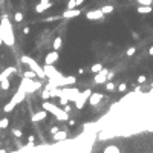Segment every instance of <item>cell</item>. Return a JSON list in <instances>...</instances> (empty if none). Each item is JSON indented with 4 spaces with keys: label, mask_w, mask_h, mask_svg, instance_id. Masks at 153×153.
Listing matches in <instances>:
<instances>
[{
    "label": "cell",
    "mask_w": 153,
    "mask_h": 153,
    "mask_svg": "<svg viewBox=\"0 0 153 153\" xmlns=\"http://www.w3.org/2000/svg\"><path fill=\"white\" fill-rule=\"evenodd\" d=\"M6 153H8V152H6Z\"/></svg>",
    "instance_id": "46"
},
{
    "label": "cell",
    "mask_w": 153,
    "mask_h": 153,
    "mask_svg": "<svg viewBox=\"0 0 153 153\" xmlns=\"http://www.w3.org/2000/svg\"><path fill=\"white\" fill-rule=\"evenodd\" d=\"M41 107H43L46 112L55 115L58 121H67V120H69V113H67L65 109H60L57 104H52V103H49L48 100H44V103L41 104Z\"/></svg>",
    "instance_id": "2"
},
{
    "label": "cell",
    "mask_w": 153,
    "mask_h": 153,
    "mask_svg": "<svg viewBox=\"0 0 153 153\" xmlns=\"http://www.w3.org/2000/svg\"><path fill=\"white\" fill-rule=\"evenodd\" d=\"M136 11L139 14H150L153 11V8H152V5H141V6L136 8Z\"/></svg>",
    "instance_id": "17"
},
{
    "label": "cell",
    "mask_w": 153,
    "mask_h": 153,
    "mask_svg": "<svg viewBox=\"0 0 153 153\" xmlns=\"http://www.w3.org/2000/svg\"><path fill=\"white\" fill-rule=\"evenodd\" d=\"M20 86H23V87H25L26 94H31V92H34V91H37V89L41 86V83L34 81V80H31V78H25V77H23Z\"/></svg>",
    "instance_id": "5"
},
{
    "label": "cell",
    "mask_w": 153,
    "mask_h": 153,
    "mask_svg": "<svg viewBox=\"0 0 153 153\" xmlns=\"http://www.w3.org/2000/svg\"><path fill=\"white\" fill-rule=\"evenodd\" d=\"M67 103H69V100H67L66 96H60V104H61V106H66Z\"/></svg>",
    "instance_id": "35"
},
{
    "label": "cell",
    "mask_w": 153,
    "mask_h": 153,
    "mask_svg": "<svg viewBox=\"0 0 153 153\" xmlns=\"http://www.w3.org/2000/svg\"><path fill=\"white\" fill-rule=\"evenodd\" d=\"M61 46H63V40H61V37H55V40H54V43H52L54 51H60Z\"/></svg>",
    "instance_id": "19"
},
{
    "label": "cell",
    "mask_w": 153,
    "mask_h": 153,
    "mask_svg": "<svg viewBox=\"0 0 153 153\" xmlns=\"http://www.w3.org/2000/svg\"><path fill=\"white\" fill-rule=\"evenodd\" d=\"M101 98H103V95L100 92H92L91 96H89V104L91 106H98V103L101 101Z\"/></svg>",
    "instance_id": "13"
},
{
    "label": "cell",
    "mask_w": 153,
    "mask_h": 153,
    "mask_svg": "<svg viewBox=\"0 0 153 153\" xmlns=\"http://www.w3.org/2000/svg\"><path fill=\"white\" fill-rule=\"evenodd\" d=\"M34 141H35L34 135H31V136L28 138V147H34Z\"/></svg>",
    "instance_id": "32"
},
{
    "label": "cell",
    "mask_w": 153,
    "mask_h": 153,
    "mask_svg": "<svg viewBox=\"0 0 153 153\" xmlns=\"http://www.w3.org/2000/svg\"><path fill=\"white\" fill-rule=\"evenodd\" d=\"M125 89H127V84H125V83H121V84L118 86V91H120V92H125Z\"/></svg>",
    "instance_id": "36"
},
{
    "label": "cell",
    "mask_w": 153,
    "mask_h": 153,
    "mask_svg": "<svg viewBox=\"0 0 153 153\" xmlns=\"http://www.w3.org/2000/svg\"><path fill=\"white\" fill-rule=\"evenodd\" d=\"M103 69V65H101V63H95V65L91 67V70L94 72V74H96V72H100Z\"/></svg>",
    "instance_id": "23"
},
{
    "label": "cell",
    "mask_w": 153,
    "mask_h": 153,
    "mask_svg": "<svg viewBox=\"0 0 153 153\" xmlns=\"http://www.w3.org/2000/svg\"><path fill=\"white\" fill-rule=\"evenodd\" d=\"M147 81V78H146V75H139L138 77V83L139 84H144V83H146Z\"/></svg>",
    "instance_id": "34"
},
{
    "label": "cell",
    "mask_w": 153,
    "mask_h": 153,
    "mask_svg": "<svg viewBox=\"0 0 153 153\" xmlns=\"http://www.w3.org/2000/svg\"><path fill=\"white\" fill-rule=\"evenodd\" d=\"M3 43V40H2V35H0V44H2Z\"/></svg>",
    "instance_id": "45"
},
{
    "label": "cell",
    "mask_w": 153,
    "mask_h": 153,
    "mask_svg": "<svg viewBox=\"0 0 153 153\" xmlns=\"http://www.w3.org/2000/svg\"><path fill=\"white\" fill-rule=\"evenodd\" d=\"M149 55H152V57H153V46L149 49Z\"/></svg>",
    "instance_id": "42"
},
{
    "label": "cell",
    "mask_w": 153,
    "mask_h": 153,
    "mask_svg": "<svg viewBox=\"0 0 153 153\" xmlns=\"http://www.w3.org/2000/svg\"><path fill=\"white\" fill-rule=\"evenodd\" d=\"M74 8H77V2L75 0H69L67 2V9H74Z\"/></svg>",
    "instance_id": "30"
},
{
    "label": "cell",
    "mask_w": 153,
    "mask_h": 153,
    "mask_svg": "<svg viewBox=\"0 0 153 153\" xmlns=\"http://www.w3.org/2000/svg\"><path fill=\"white\" fill-rule=\"evenodd\" d=\"M80 15H81V11L77 9V8H74V9H66L61 14L63 19H77V17H80Z\"/></svg>",
    "instance_id": "11"
},
{
    "label": "cell",
    "mask_w": 153,
    "mask_h": 153,
    "mask_svg": "<svg viewBox=\"0 0 153 153\" xmlns=\"http://www.w3.org/2000/svg\"><path fill=\"white\" fill-rule=\"evenodd\" d=\"M0 35H2L3 43H6L8 46H12L14 44V32H12V26L9 23V19L6 15L2 17L0 20Z\"/></svg>",
    "instance_id": "1"
},
{
    "label": "cell",
    "mask_w": 153,
    "mask_h": 153,
    "mask_svg": "<svg viewBox=\"0 0 153 153\" xmlns=\"http://www.w3.org/2000/svg\"><path fill=\"white\" fill-rule=\"evenodd\" d=\"M23 77H25V78H35V77H37V74H35L34 70L29 69V70H26L25 74H23Z\"/></svg>",
    "instance_id": "24"
},
{
    "label": "cell",
    "mask_w": 153,
    "mask_h": 153,
    "mask_svg": "<svg viewBox=\"0 0 153 153\" xmlns=\"http://www.w3.org/2000/svg\"><path fill=\"white\" fill-rule=\"evenodd\" d=\"M29 32H31V29L28 28V26H26V28L23 29V34H29Z\"/></svg>",
    "instance_id": "40"
},
{
    "label": "cell",
    "mask_w": 153,
    "mask_h": 153,
    "mask_svg": "<svg viewBox=\"0 0 153 153\" xmlns=\"http://www.w3.org/2000/svg\"><path fill=\"white\" fill-rule=\"evenodd\" d=\"M67 123H69L70 125H74V124H75V121H74V120H67Z\"/></svg>",
    "instance_id": "43"
},
{
    "label": "cell",
    "mask_w": 153,
    "mask_h": 153,
    "mask_svg": "<svg viewBox=\"0 0 153 153\" xmlns=\"http://www.w3.org/2000/svg\"><path fill=\"white\" fill-rule=\"evenodd\" d=\"M86 19L87 20H103L104 14H103L101 9H92V11L86 12Z\"/></svg>",
    "instance_id": "9"
},
{
    "label": "cell",
    "mask_w": 153,
    "mask_h": 153,
    "mask_svg": "<svg viewBox=\"0 0 153 153\" xmlns=\"http://www.w3.org/2000/svg\"><path fill=\"white\" fill-rule=\"evenodd\" d=\"M107 74H109V70H107L106 67H103L100 72H96L95 74V78H94V81L96 84H104L107 81Z\"/></svg>",
    "instance_id": "7"
},
{
    "label": "cell",
    "mask_w": 153,
    "mask_h": 153,
    "mask_svg": "<svg viewBox=\"0 0 153 153\" xmlns=\"http://www.w3.org/2000/svg\"><path fill=\"white\" fill-rule=\"evenodd\" d=\"M80 92L81 91H78L77 87H70V86H65V87H61V95L60 96H66L69 101H77V98L80 96Z\"/></svg>",
    "instance_id": "4"
},
{
    "label": "cell",
    "mask_w": 153,
    "mask_h": 153,
    "mask_svg": "<svg viewBox=\"0 0 153 153\" xmlns=\"http://www.w3.org/2000/svg\"><path fill=\"white\" fill-rule=\"evenodd\" d=\"M12 135H14L15 138H22V135H23V133H22V130H20V129H12Z\"/></svg>",
    "instance_id": "29"
},
{
    "label": "cell",
    "mask_w": 153,
    "mask_h": 153,
    "mask_svg": "<svg viewBox=\"0 0 153 153\" xmlns=\"http://www.w3.org/2000/svg\"><path fill=\"white\" fill-rule=\"evenodd\" d=\"M43 70H44V75H46V78H52V77H55V75L60 74V72L54 67V65H44V66H43Z\"/></svg>",
    "instance_id": "12"
},
{
    "label": "cell",
    "mask_w": 153,
    "mask_h": 153,
    "mask_svg": "<svg viewBox=\"0 0 153 153\" xmlns=\"http://www.w3.org/2000/svg\"><path fill=\"white\" fill-rule=\"evenodd\" d=\"M25 96H26V91H25V87H23V86H20V87H19V91H17V92H15V95L12 96L11 103H12L14 106H17L19 103H22V101L25 100Z\"/></svg>",
    "instance_id": "8"
},
{
    "label": "cell",
    "mask_w": 153,
    "mask_h": 153,
    "mask_svg": "<svg viewBox=\"0 0 153 153\" xmlns=\"http://www.w3.org/2000/svg\"><path fill=\"white\" fill-rule=\"evenodd\" d=\"M48 116V112L46 110H40V112H37V113H34V116H32V123H38V121H43L44 118Z\"/></svg>",
    "instance_id": "16"
},
{
    "label": "cell",
    "mask_w": 153,
    "mask_h": 153,
    "mask_svg": "<svg viewBox=\"0 0 153 153\" xmlns=\"http://www.w3.org/2000/svg\"><path fill=\"white\" fill-rule=\"evenodd\" d=\"M106 89H107V91L110 92V91H115V89H116V86H115V84H113V83L110 81V80H109V81L106 83Z\"/></svg>",
    "instance_id": "27"
},
{
    "label": "cell",
    "mask_w": 153,
    "mask_h": 153,
    "mask_svg": "<svg viewBox=\"0 0 153 153\" xmlns=\"http://www.w3.org/2000/svg\"><path fill=\"white\" fill-rule=\"evenodd\" d=\"M57 60H58V51H54V52H49L48 55H46L44 63H46V65H54Z\"/></svg>",
    "instance_id": "14"
},
{
    "label": "cell",
    "mask_w": 153,
    "mask_h": 153,
    "mask_svg": "<svg viewBox=\"0 0 153 153\" xmlns=\"http://www.w3.org/2000/svg\"><path fill=\"white\" fill-rule=\"evenodd\" d=\"M51 6H52L51 0H40V3L35 6V12H37V14H41V12H44L46 9H49Z\"/></svg>",
    "instance_id": "10"
},
{
    "label": "cell",
    "mask_w": 153,
    "mask_h": 153,
    "mask_svg": "<svg viewBox=\"0 0 153 153\" xmlns=\"http://www.w3.org/2000/svg\"><path fill=\"white\" fill-rule=\"evenodd\" d=\"M75 2H77V6H80V5L84 3V0H75Z\"/></svg>",
    "instance_id": "41"
},
{
    "label": "cell",
    "mask_w": 153,
    "mask_h": 153,
    "mask_svg": "<svg viewBox=\"0 0 153 153\" xmlns=\"http://www.w3.org/2000/svg\"><path fill=\"white\" fill-rule=\"evenodd\" d=\"M100 9L103 11V14L106 15V14H110V12H113V6L112 5H104V6H101Z\"/></svg>",
    "instance_id": "21"
},
{
    "label": "cell",
    "mask_w": 153,
    "mask_h": 153,
    "mask_svg": "<svg viewBox=\"0 0 153 153\" xmlns=\"http://www.w3.org/2000/svg\"><path fill=\"white\" fill-rule=\"evenodd\" d=\"M103 153H121L120 149L116 147V146H109V147H106Z\"/></svg>",
    "instance_id": "20"
},
{
    "label": "cell",
    "mask_w": 153,
    "mask_h": 153,
    "mask_svg": "<svg viewBox=\"0 0 153 153\" xmlns=\"http://www.w3.org/2000/svg\"><path fill=\"white\" fill-rule=\"evenodd\" d=\"M15 70H17L15 67H6V69L2 72V74H0V81H2V80H5V78H8L11 74H14Z\"/></svg>",
    "instance_id": "18"
},
{
    "label": "cell",
    "mask_w": 153,
    "mask_h": 153,
    "mask_svg": "<svg viewBox=\"0 0 153 153\" xmlns=\"http://www.w3.org/2000/svg\"><path fill=\"white\" fill-rule=\"evenodd\" d=\"M14 20H15L17 23H20V22L23 20V14H22V12H15V14H14Z\"/></svg>",
    "instance_id": "28"
},
{
    "label": "cell",
    "mask_w": 153,
    "mask_h": 153,
    "mask_svg": "<svg viewBox=\"0 0 153 153\" xmlns=\"http://www.w3.org/2000/svg\"><path fill=\"white\" fill-rule=\"evenodd\" d=\"M135 52H136V48H129L125 54H127V57H132V55H135Z\"/></svg>",
    "instance_id": "31"
},
{
    "label": "cell",
    "mask_w": 153,
    "mask_h": 153,
    "mask_svg": "<svg viewBox=\"0 0 153 153\" xmlns=\"http://www.w3.org/2000/svg\"><path fill=\"white\" fill-rule=\"evenodd\" d=\"M9 86H11V83H9V80H8V78H5V80H2V81H0V87H2L3 91H8V89H9Z\"/></svg>",
    "instance_id": "22"
},
{
    "label": "cell",
    "mask_w": 153,
    "mask_h": 153,
    "mask_svg": "<svg viewBox=\"0 0 153 153\" xmlns=\"http://www.w3.org/2000/svg\"><path fill=\"white\" fill-rule=\"evenodd\" d=\"M136 2H138L139 5H152L153 0H136Z\"/></svg>",
    "instance_id": "33"
},
{
    "label": "cell",
    "mask_w": 153,
    "mask_h": 153,
    "mask_svg": "<svg viewBox=\"0 0 153 153\" xmlns=\"http://www.w3.org/2000/svg\"><path fill=\"white\" fill-rule=\"evenodd\" d=\"M112 78H113V72H109V74H107V81L112 80Z\"/></svg>",
    "instance_id": "39"
},
{
    "label": "cell",
    "mask_w": 153,
    "mask_h": 153,
    "mask_svg": "<svg viewBox=\"0 0 153 153\" xmlns=\"http://www.w3.org/2000/svg\"><path fill=\"white\" fill-rule=\"evenodd\" d=\"M91 94H92L91 89H86V91L80 92V96L77 98V101H75V107H77V109H83L86 101L89 100V96H91Z\"/></svg>",
    "instance_id": "6"
},
{
    "label": "cell",
    "mask_w": 153,
    "mask_h": 153,
    "mask_svg": "<svg viewBox=\"0 0 153 153\" xmlns=\"http://www.w3.org/2000/svg\"><path fill=\"white\" fill-rule=\"evenodd\" d=\"M0 153H6V150H3V149H0Z\"/></svg>",
    "instance_id": "44"
},
{
    "label": "cell",
    "mask_w": 153,
    "mask_h": 153,
    "mask_svg": "<svg viewBox=\"0 0 153 153\" xmlns=\"http://www.w3.org/2000/svg\"><path fill=\"white\" fill-rule=\"evenodd\" d=\"M60 130V127H57V125H54V127H51V133L54 135V133H57Z\"/></svg>",
    "instance_id": "37"
},
{
    "label": "cell",
    "mask_w": 153,
    "mask_h": 153,
    "mask_svg": "<svg viewBox=\"0 0 153 153\" xmlns=\"http://www.w3.org/2000/svg\"><path fill=\"white\" fill-rule=\"evenodd\" d=\"M41 98H43V100H49V98H51V91H49V87H46V89L43 91Z\"/></svg>",
    "instance_id": "25"
},
{
    "label": "cell",
    "mask_w": 153,
    "mask_h": 153,
    "mask_svg": "<svg viewBox=\"0 0 153 153\" xmlns=\"http://www.w3.org/2000/svg\"><path fill=\"white\" fill-rule=\"evenodd\" d=\"M20 61L23 63V65H28V66H29V69H31V70H34L35 74H37V77H38V78H46L43 67H41V66H40L38 63L34 60V58H31L29 55H22Z\"/></svg>",
    "instance_id": "3"
},
{
    "label": "cell",
    "mask_w": 153,
    "mask_h": 153,
    "mask_svg": "<svg viewBox=\"0 0 153 153\" xmlns=\"http://www.w3.org/2000/svg\"><path fill=\"white\" fill-rule=\"evenodd\" d=\"M8 124H9V120H8V118L0 120V129H6V127H8Z\"/></svg>",
    "instance_id": "26"
},
{
    "label": "cell",
    "mask_w": 153,
    "mask_h": 153,
    "mask_svg": "<svg viewBox=\"0 0 153 153\" xmlns=\"http://www.w3.org/2000/svg\"><path fill=\"white\" fill-rule=\"evenodd\" d=\"M66 138H67V132H66V130H61V129H60L57 133L52 135V139L57 141V142H58V141H63V139H66Z\"/></svg>",
    "instance_id": "15"
},
{
    "label": "cell",
    "mask_w": 153,
    "mask_h": 153,
    "mask_svg": "<svg viewBox=\"0 0 153 153\" xmlns=\"http://www.w3.org/2000/svg\"><path fill=\"white\" fill-rule=\"evenodd\" d=\"M63 107H65V110H66L67 113H70V110H72V109H70V106H69V104H66V106H63Z\"/></svg>",
    "instance_id": "38"
}]
</instances>
